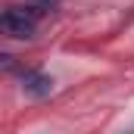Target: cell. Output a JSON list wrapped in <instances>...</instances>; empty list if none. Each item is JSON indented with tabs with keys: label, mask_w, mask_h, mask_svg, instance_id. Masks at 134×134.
<instances>
[{
	"label": "cell",
	"mask_w": 134,
	"mask_h": 134,
	"mask_svg": "<svg viewBox=\"0 0 134 134\" xmlns=\"http://www.w3.org/2000/svg\"><path fill=\"white\" fill-rule=\"evenodd\" d=\"M28 3H31L41 16H47V13H53V9L59 6V0H28Z\"/></svg>",
	"instance_id": "cell-3"
},
{
	"label": "cell",
	"mask_w": 134,
	"mask_h": 134,
	"mask_svg": "<svg viewBox=\"0 0 134 134\" xmlns=\"http://www.w3.org/2000/svg\"><path fill=\"white\" fill-rule=\"evenodd\" d=\"M37 19H41V13L28 0L16 3V6H6L3 16H0V31L6 37H16V41H31L34 31H37Z\"/></svg>",
	"instance_id": "cell-1"
},
{
	"label": "cell",
	"mask_w": 134,
	"mask_h": 134,
	"mask_svg": "<svg viewBox=\"0 0 134 134\" xmlns=\"http://www.w3.org/2000/svg\"><path fill=\"white\" fill-rule=\"evenodd\" d=\"M19 81H22V91H25L28 97H34V100L50 97L53 87H56L53 75H47V72H41V69H19Z\"/></svg>",
	"instance_id": "cell-2"
}]
</instances>
